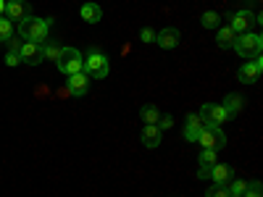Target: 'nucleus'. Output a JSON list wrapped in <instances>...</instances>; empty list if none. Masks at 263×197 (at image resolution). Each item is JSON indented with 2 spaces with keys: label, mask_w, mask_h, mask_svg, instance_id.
Here are the masks:
<instances>
[{
  "label": "nucleus",
  "mask_w": 263,
  "mask_h": 197,
  "mask_svg": "<svg viewBox=\"0 0 263 197\" xmlns=\"http://www.w3.org/2000/svg\"><path fill=\"white\" fill-rule=\"evenodd\" d=\"M48 29H50L48 18H37V16H29L18 24V34L29 42H37V45H42L48 40Z\"/></svg>",
  "instance_id": "1"
},
{
  "label": "nucleus",
  "mask_w": 263,
  "mask_h": 197,
  "mask_svg": "<svg viewBox=\"0 0 263 197\" xmlns=\"http://www.w3.org/2000/svg\"><path fill=\"white\" fill-rule=\"evenodd\" d=\"M232 48L237 50L239 58H258L260 55V48H263V40L255 32H245V34H237Z\"/></svg>",
  "instance_id": "2"
},
{
  "label": "nucleus",
  "mask_w": 263,
  "mask_h": 197,
  "mask_svg": "<svg viewBox=\"0 0 263 197\" xmlns=\"http://www.w3.org/2000/svg\"><path fill=\"white\" fill-rule=\"evenodd\" d=\"M55 63H58V71H61V74L71 76V74H79V71H82L84 58H82V53H79L77 48H61V55H58Z\"/></svg>",
  "instance_id": "3"
},
{
  "label": "nucleus",
  "mask_w": 263,
  "mask_h": 197,
  "mask_svg": "<svg viewBox=\"0 0 263 197\" xmlns=\"http://www.w3.org/2000/svg\"><path fill=\"white\" fill-rule=\"evenodd\" d=\"M82 71L90 79H105L108 71H111V66H108V58L103 53H90L82 63Z\"/></svg>",
  "instance_id": "4"
},
{
  "label": "nucleus",
  "mask_w": 263,
  "mask_h": 197,
  "mask_svg": "<svg viewBox=\"0 0 263 197\" xmlns=\"http://www.w3.org/2000/svg\"><path fill=\"white\" fill-rule=\"evenodd\" d=\"M197 142L203 145V150H216L218 152L221 147H227V134L221 131V126H203Z\"/></svg>",
  "instance_id": "5"
},
{
  "label": "nucleus",
  "mask_w": 263,
  "mask_h": 197,
  "mask_svg": "<svg viewBox=\"0 0 263 197\" xmlns=\"http://www.w3.org/2000/svg\"><path fill=\"white\" fill-rule=\"evenodd\" d=\"M18 58L24 61V63H29V66L42 63V45H37V42H29V40H21Z\"/></svg>",
  "instance_id": "6"
},
{
  "label": "nucleus",
  "mask_w": 263,
  "mask_h": 197,
  "mask_svg": "<svg viewBox=\"0 0 263 197\" xmlns=\"http://www.w3.org/2000/svg\"><path fill=\"white\" fill-rule=\"evenodd\" d=\"M260 71H263V61L260 58H253V61L242 63V69L237 71V79L242 82V84H253V82H258Z\"/></svg>",
  "instance_id": "7"
},
{
  "label": "nucleus",
  "mask_w": 263,
  "mask_h": 197,
  "mask_svg": "<svg viewBox=\"0 0 263 197\" xmlns=\"http://www.w3.org/2000/svg\"><path fill=\"white\" fill-rule=\"evenodd\" d=\"M6 16L11 21H18V24H21L24 18L32 16V8H29L27 0H8V3H6Z\"/></svg>",
  "instance_id": "8"
},
{
  "label": "nucleus",
  "mask_w": 263,
  "mask_h": 197,
  "mask_svg": "<svg viewBox=\"0 0 263 197\" xmlns=\"http://www.w3.org/2000/svg\"><path fill=\"white\" fill-rule=\"evenodd\" d=\"M253 24H255V13H250V11H237V13H232V21H229V27H232L237 34L250 32Z\"/></svg>",
  "instance_id": "9"
},
{
  "label": "nucleus",
  "mask_w": 263,
  "mask_h": 197,
  "mask_svg": "<svg viewBox=\"0 0 263 197\" xmlns=\"http://www.w3.org/2000/svg\"><path fill=\"white\" fill-rule=\"evenodd\" d=\"M179 40H182V34H179V29H174V27H168V29H161L158 34H156V42L163 48V50H171V48H177L179 45Z\"/></svg>",
  "instance_id": "10"
},
{
  "label": "nucleus",
  "mask_w": 263,
  "mask_h": 197,
  "mask_svg": "<svg viewBox=\"0 0 263 197\" xmlns=\"http://www.w3.org/2000/svg\"><path fill=\"white\" fill-rule=\"evenodd\" d=\"M66 84H69V92L79 97V95H84L87 90H90V76H87L84 71H79V74H71Z\"/></svg>",
  "instance_id": "11"
},
{
  "label": "nucleus",
  "mask_w": 263,
  "mask_h": 197,
  "mask_svg": "<svg viewBox=\"0 0 263 197\" xmlns=\"http://www.w3.org/2000/svg\"><path fill=\"white\" fill-rule=\"evenodd\" d=\"M232 116H229V111L224 105H218V103H213L211 105V111H208V119H205V126H221V124H227Z\"/></svg>",
  "instance_id": "12"
},
{
  "label": "nucleus",
  "mask_w": 263,
  "mask_h": 197,
  "mask_svg": "<svg viewBox=\"0 0 263 197\" xmlns=\"http://www.w3.org/2000/svg\"><path fill=\"white\" fill-rule=\"evenodd\" d=\"M203 126H205V124L200 121V116H197V113L187 116V121H184V140H190V142H197V137H200Z\"/></svg>",
  "instance_id": "13"
},
{
  "label": "nucleus",
  "mask_w": 263,
  "mask_h": 197,
  "mask_svg": "<svg viewBox=\"0 0 263 197\" xmlns=\"http://www.w3.org/2000/svg\"><path fill=\"white\" fill-rule=\"evenodd\" d=\"M161 140H163V131L156 124H145L142 126V145L145 147H158Z\"/></svg>",
  "instance_id": "14"
},
{
  "label": "nucleus",
  "mask_w": 263,
  "mask_h": 197,
  "mask_svg": "<svg viewBox=\"0 0 263 197\" xmlns=\"http://www.w3.org/2000/svg\"><path fill=\"white\" fill-rule=\"evenodd\" d=\"M232 176H234V171H232V166H227V163H213V168H211V179H213V184H229L232 182Z\"/></svg>",
  "instance_id": "15"
},
{
  "label": "nucleus",
  "mask_w": 263,
  "mask_h": 197,
  "mask_svg": "<svg viewBox=\"0 0 263 197\" xmlns=\"http://www.w3.org/2000/svg\"><path fill=\"white\" fill-rule=\"evenodd\" d=\"M79 16L87 21V24H98V21L103 18V8L98 3H84L82 11H79Z\"/></svg>",
  "instance_id": "16"
},
{
  "label": "nucleus",
  "mask_w": 263,
  "mask_h": 197,
  "mask_svg": "<svg viewBox=\"0 0 263 197\" xmlns=\"http://www.w3.org/2000/svg\"><path fill=\"white\" fill-rule=\"evenodd\" d=\"M234 40H237V32H234L232 27H221V29H218V34H216L218 48H232Z\"/></svg>",
  "instance_id": "17"
},
{
  "label": "nucleus",
  "mask_w": 263,
  "mask_h": 197,
  "mask_svg": "<svg viewBox=\"0 0 263 197\" xmlns=\"http://www.w3.org/2000/svg\"><path fill=\"white\" fill-rule=\"evenodd\" d=\"M224 108H227V111H229V116H234V113H239V111H242V97H239L237 92H232V95H227V103H221Z\"/></svg>",
  "instance_id": "18"
},
{
  "label": "nucleus",
  "mask_w": 263,
  "mask_h": 197,
  "mask_svg": "<svg viewBox=\"0 0 263 197\" xmlns=\"http://www.w3.org/2000/svg\"><path fill=\"white\" fill-rule=\"evenodd\" d=\"M140 119L145 121V124H158V119H161V111L156 105H145L142 111H140Z\"/></svg>",
  "instance_id": "19"
},
{
  "label": "nucleus",
  "mask_w": 263,
  "mask_h": 197,
  "mask_svg": "<svg viewBox=\"0 0 263 197\" xmlns=\"http://www.w3.org/2000/svg\"><path fill=\"white\" fill-rule=\"evenodd\" d=\"M13 37V21L8 16H0V42H8Z\"/></svg>",
  "instance_id": "20"
},
{
  "label": "nucleus",
  "mask_w": 263,
  "mask_h": 197,
  "mask_svg": "<svg viewBox=\"0 0 263 197\" xmlns=\"http://www.w3.org/2000/svg\"><path fill=\"white\" fill-rule=\"evenodd\" d=\"M58 55H61V48L55 45V42H48L45 40V45H42V61H58Z\"/></svg>",
  "instance_id": "21"
},
{
  "label": "nucleus",
  "mask_w": 263,
  "mask_h": 197,
  "mask_svg": "<svg viewBox=\"0 0 263 197\" xmlns=\"http://www.w3.org/2000/svg\"><path fill=\"white\" fill-rule=\"evenodd\" d=\"M218 21H221V16H218L216 11H205V13L200 16V24H203L205 29H216Z\"/></svg>",
  "instance_id": "22"
},
{
  "label": "nucleus",
  "mask_w": 263,
  "mask_h": 197,
  "mask_svg": "<svg viewBox=\"0 0 263 197\" xmlns=\"http://www.w3.org/2000/svg\"><path fill=\"white\" fill-rule=\"evenodd\" d=\"M213 163H218L216 161V150H203L200 152V168H213Z\"/></svg>",
  "instance_id": "23"
},
{
  "label": "nucleus",
  "mask_w": 263,
  "mask_h": 197,
  "mask_svg": "<svg viewBox=\"0 0 263 197\" xmlns=\"http://www.w3.org/2000/svg\"><path fill=\"white\" fill-rule=\"evenodd\" d=\"M245 189H248V182H232V184H229V194H232V197H242Z\"/></svg>",
  "instance_id": "24"
},
{
  "label": "nucleus",
  "mask_w": 263,
  "mask_h": 197,
  "mask_svg": "<svg viewBox=\"0 0 263 197\" xmlns=\"http://www.w3.org/2000/svg\"><path fill=\"white\" fill-rule=\"evenodd\" d=\"M208 197H232V194H229V189L224 184H213L211 192H208Z\"/></svg>",
  "instance_id": "25"
},
{
  "label": "nucleus",
  "mask_w": 263,
  "mask_h": 197,
  "mask_svg": "<svg viewBox=\"0 0 263 197\" xmlns=\"http://www.w3.org/2000/svg\"><path fill=\"white\" fill-rule=\"evenodd\" d=\"M242 197H260V184H258V182L248 184V189H245V194H242Z\"/></svg>",
  "instance_id": "26"
},
{
  "label": "nucleus",
  "mask_w": 263,
  "mask_h": 197,
  "mask_svg": "<svg viewBox=\"0 0 263 197\" xmlns=\"http://www.w3.org/2000/svg\"><path fill=\"white\" fill-rule=\"evenodd\" d=\"M140 40H142V42H156V32H153L150 27H145V29L140 32Z\"/></svg>",
  "instance_id": "27"
},
{
  "label": "nucleus",
  "mask_w": 263,
  "mask_h": 197,
  "mask_svg": "<svg viewBox=\"0 0 263 197\" xmlns=\"http://www.w3.org/2000/svg\"><path fill=\"white\" fill-rule=\"evenodd\" d=\"M21 63V58H18V53H13V50H8L6 53V66H18Z\"/></svg>",
  "instance_id": "28"
},
{
  "label": "nucleus",
  "mask_w": 263,
  "mask_h": 197,
  "mask_svg": "<svg viewBox=\"0 0 263 197\" xmlns=\"http://www.w3.org/2000/svg\"><path fill=\"white\" fill-rule=\"evenodd\" d=\"M156 126H158L161 131H163V129H171V126H174V119H171V116H163V119H158Z\"/></svg>",
  "instance_id": "29"
},
{
  "label": "nucleus",
  "mask_w": 263,
  "mask_h": 197,
  "mask_svg": "<svg viewBox=\"0 0 263 197\" xmlns=\"http://www.w3.org/2000/svg\"><path fill=\"white\" fill-rule=\"evenodd\" d=\"M8 48H11L13 53H18V48H21V40H13V37H11V40H8Z\"/></svg>",
  "instance_id": "30"
},
{
  "label": "nucleus",
  "mask_w": 263,
  "mask_h": 197,
  "mask_svg": "<svg viewBox=\"0 0 263 197\" xmlns=\"http://www.w3.org/2000/svg\"><path fill=\"white\" fill-rule=\"evenodd\" d=\"M6 13V0H0V16Z\"/></svg>",
  "instance_id": "31"
}]
</instances>
